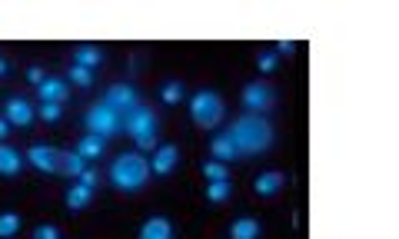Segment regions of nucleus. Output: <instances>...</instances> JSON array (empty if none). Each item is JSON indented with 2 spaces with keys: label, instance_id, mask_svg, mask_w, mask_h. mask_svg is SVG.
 Masks as SVG:
<instances>
[{
  "label": "nucleus",
  "instance_id": "f257e3e1",
  "mask_svg": "<svg viewBox=\"0 0 399 239\" xmlns=\"http://www.w3.org/2000/svg\"><path fill=\"white\" fill-rule=\"evenodd\" d=\"M236 146V153H263L273 146V126L269 120L253 117V113H243L240 120H233V126L227 130Z\"/></svg>",
  "mask_w": 399,
  "mask_h": 239
},
{
  "label": "nucleus",
  "instance_id": "f03ea898",
  "mask_svg": "<svg viewBox=\"0 0 399 239\" xmlns=\"http://www.w3.org/2000/svg\"><path fill=\"white\" fill-rule=\"evenodd\" d=\"M150 180V160L140 150L133 153H120L110 166V183H114L120 193H136Z\"/></svg>",
  "mask_w": 399,
  "mask_h": 239
},
{
  "label": "nucleus",
  "instance_id": "7ed1b4c3",
  "mask_svg": "<svg viewBox=\"0 0 399 239\" xmlns=\"http://www.w3.org/2000/svg\"><path fill=\"white\" fill-rule=\"evenodd\" d=\"M123 130L136 140L140 153H147V150H157V146H160V143H157V113H153L150 106H136L130 117L123 120Z\"/></svg>",
  "mask_w": 399,
  "mask_h": 239
},
{
  "label": "nucleus",
  "instance_id": "20e7f679",
  "mask_svg": "<svg viewBox=\"0 0 399 239\" xmlns=\"http://www.w3.org/2000/svg\"><path fill=\"white\" fill-rule=\"evenodd\" d=\"M190 117H193L197 126L213 130L216 123L227 117V110H223V97L213 93V90H200V93H193V100H190Z\"/></svg>",
  "mask_w": 399,
  "mask_h": 239
},
{
  "label": "nucleus",
  "instance_id": "39448f33",
  "mask_svg": "<svg viewBox=\"0 0 399 239\" xmlns=\"http://www.w3.org/2000/svg\"><path fill=\"white\" fill-rule=\"evenodd\" d=\"M83 123H87V130H90L94 137H103V140H110L116 130H123V120L116 117L110 106H103V103H94V106L83 113Z\"/></svg>",
  "mask_w": 399,
  "mask_h": 239
},
{
  "label": "nucleus",
  "instance_id": "423d86ee",
  "mask_svg": "<svg viewBox=\"0 0 399 239\" xmlns=\"http://www.w3.org/2000/svg\"><path fill=\"white\" fill-rule=\"evenodd\" d=\"M100 103H103V106H110L116 117L123 120V117H130L133 110L140 106V97H136V90H133L130 84H114V86H107V90H103Z\"/></svg>",
  "mask_w": 399,
  "mask_h": 239
},
{
  "label": "nucleus",
  "instance_id": "0eeeda50",
  "mask_svg": "<svg viewBox=\"0 0 399 239\" xmlns=\"http://www.w3.org/2000/svg\"><path fill=\"white\" fill-rule=\"evenodd\" d=\"M243 106L253 117H263L266 110L273 106V90L269 84H247L243 86Z\"/></svg>",
  "mask_w": 399,
  "mask_h": 239
},
{
  "label": "nucleus",
  "instance_id": "6e6552de",
  "mask_svg": "<svg viewBox=\"0 0 399 239\" xmlns=\"http://www.w3.org/2000/svg\"><path fill=\"white\" fill-rule=\"evenodd\" d=\"M27 163H30L33 170H40V173H60V150L37 143V146L27 150Z\"/></svg>",
  "mask_w": 399,
  "mask_h": 239
},
{
  "label": "nucleus",
  "instance_id": "1a4fd4ad",
  "mask_svg": "<svg viewBox=\"0 0 399 239\" xmlns=\"http://www.w3.org/2000/svg\"><path fill=\"white\" fill-rule=\"evenodd\" d=\"M177 163H180V146H177V143H163V146H157V150H153L150 173H157V176H170V173L177 170Z\"/></svg>",
  "mask_w": 399,
  "mask_h": 239
},
{
  "label": "nucleus",
  "instance_id": "9d476101",
  "mask_svg": "<svg viewBox=\"0 0 399 239\" xmlns=\"http://www.w3.org/2000/svg\"><path fill=\"white\" fill-rule=\"evenodd\" d=\"M33 117H37V110L24 97H10V100L3 103V120L14 123V126H30Z\"/></svg>",
  "mask_w": 399,
  "mask_h": 239
},
{
  "label": "nucleus",
  "instance_id": "9b49d317",
  "mask_svg": "<svg viewBox=\"0 0 399 239\" xmlns=\"http://www.w3.org/2000/svg\"><path fill=\"white\" fill-rule=\"evenodd\" d=\"M140 239H173V222L166 216H150L140 226Z\"/></svg>",
  "mask_w": 399,
  "mask_h": 239
},
{
  "label": "nucleus",
  "instance_id": "f8f14e48",
  "mask_svg": "<svg viewBox=\"0 0 399 239\" xmlns=\"http://www.w3.org/2000/svg\"><path fill=\"white\" fill-rule=\"evenodd\" d=\"M283 187H286V176H283L280 170L260 173V176H256V183H253V189H256L260 196H276Z\"/></svg>",
  "mask_w": 399,
  "mask_h": 239
},
{
  "label": "nucleus",
  "instance_id": "ddd939ff",
  "mask_svg": "<svg viewBox=\"0 0 399 239\" xmlns=\"http://www.w3.org/2000/svg\"><path fill=\"white\" fill-rule=\"evenodd\" d=\"M37 93H40L44 103H64L66 93H70V86H66L64 80H57V77H44V84L37 86Z\"/></svg>",
  "mask_w": 399,
  "mask_h": 239
},
{
  "label": "nucleus",
  "instance_id": "4468645a",
  "mask_svg": "<svg viewBox=\"0 0 399 239\" xmlns=\"http://www.w3.org/2000/svg\"><path fill=\"white\" fill-rule=\"evenodd\" d=\"M210 153H213V160H220V163H230V160H236V146H233L230 133H220V137L210 140Z\"/></svg>",
  "mask_w": 399,
  "mask_h": 239
},
{
  "label": "nucleus",
  "instance_id": "2eb2a0df",
  "mask_svg": "<svg viewBox=\"0 0 399 239\" xmlns=\"http://www.w3.org/2000/svg\"><path fill=\"white\" fill-rule=\"evenodd\" d=\"M230 239H260V220L240 216V220L230 226Z\"/></svg>",
  "mask_w": 399,
  "mask_h": 239
},
{
  "label": "nucleus",
  "instance_id": "dca6fc26",
  "mask_svg": "<svg viewBox=\"0 0 399 239\" xmlns=\"http://www.w3.org/2000/svg\"><path fill=\"white\" fill-rule=\"evenodd\" d=\"M24 166V160L17 150H10L7 143H0V176H17Z\"/></svg>",
  "mask_w": 399,
  "mask_h": 239
},
{
  "label": "nucleus",
  "instance_id": "f3484780",
  "mask_svg": "<svg viewBox=\"0 0 399 239\" xmlns=\"http://www.w3.org/2000/svg\"><path fill=\"white\" fill-rule=\"evenodd\" d=\"M90 200H94V189L83 187V183H77V187L66 189V209H73V213H77V209H87Z\"/></svg>",
  "mask_w": 399,
  "mask_h": 239
},
{
  "label": "nucleus",
  "instance_id": "a211bd4d",
  "mask_svg": "<svg viewBox=\"0 0 399 239\" xmlns=\"http://www.w3.org/2000/svg\"><path fill=\"white\" fill-rule=\"evenodd\" d=\"M103 146H107V140H103V137H94V133H90V137L80 140V146H77L73 153H80L83 160H97V156L103 153Z\"/></svg>",
  "mask_w": 399,
  "mask_h": 239
},
{
  "label": "nucleus",
  "instance_id": "6ab92c4d",
  "mask_svg": "<svg viewBox=\"0 0 399 239\" xmlns=\"http://www.w3.org/2000/svg\"><path fill=\"white\" fill-rule=\"evenodd\" d=\"M87 166H90V163H87L80 153H60V173H64V176H80Z\"/></svg>",
  "mask_w": 399,
  "mask_h": 239
},
{
  "label": "nucleus",
  "instance_id": "aec40b11",
  "mask_svg": "<svg viewBox=\"0 0 399 239\" xmlns=\"http://www.w3.org/2000/svg\"><path fill=\"white\" fill-rule=\"evenodd\" d=\"M230 193H233L230 180H216V183L206 187V200H210V203H227V200H230Z\"/></svg>",
  "mask_w": 399,
  "mask_h": 239
},
{
  "label": "nucleus",
  "instance_id": "412c9836",
  "mask_svg": "<svg viewBox=\"0 0 399 239\" xmlns=\"http://www.w3.org/2000/svg\"><path fill=\"white\" fill-rule=\"evenodd\" d=\"M73 57H77V67H87V70H94L100 60H103L97 47H77V53H73Z\"/></svg>",
  "mask_w": 399,
  "mask_h": 239
},
{
  "label": "nucleus",
  "instance_id": "4be33fe9",
  "mask_svg": "<svg viewBox=\"0 0 399 239\" xmlns=\"http://www.w3.org/2000/svg\"><path fill=\"white\" fill-rule=\"evenodd\" d=\"M203 176L216 183V180H230V173H227V163H220V160H210V163H203Z\"/></svg>",
  "mask_w": 399,
  "mask_h": 239
},
{
  "label": "nucleus",
  "instance_id": "5701e85b",
  "mask_svg": "<svg viewBox=\"0 0 399 239\" xmlns=\"http://www.w3.org/2000/svg\"><path fill=\"white\" fill-rule=\"evenodd\" d=\"M17 233H20V216H17V213H3V216H0V236L10 239V236H17Z\"/></svg>",
  "mask_w": 399,
  "mask_h": 239
},
{
  "label": "nucleus",
  "instance_id": "b1692460",
  "mask_svg": "<svg viewBox=\"0 0 399 239\" xmlns=\"http://www.w3.org/2000/svg\"><path fill=\"white\" fill-rule=\"evenodd\" d=\"M37 117L44 120V123H57V120L64 117V110H60V103H40Z\"/></svg>",
  "mask_w": 399,
  "mask_h": 239
},
{
  "label": "nucleus",
  "instance_id": "393cba45",
  "mask_svg": "<svg viewBox=\"0 0 399 239\" xmlns=\"http://www.w3.org/2000/svg\"><path fill=\"white\" fill-rule=\"evenodd\" d=\"M160 97H163V103H170V106H173V103H180V100H183V84L170 80V84L160 90Z\"/></svg>",
  "mask_w": 399,
  "mask_h": 239
},
{
  "label": "nucleus",
  "instance_id": "a878e982",
  "mask_svg": "<svg viewBox=\"0 0 399 239\" xmlns=\"http://www.w3.org/2000/svg\"><path fill=\"white\" fill-rule=\"evenodd\" d=\"M70 84H77V86H90V84H94V70L77 67V64H73V70H70Z\"/></svg>",
  "mask_w": 399,
  "mask_h": 239
},
{
  "label": "nucleus",
  "instance_id": "bb28decb",
  "mask_svg": "<svg viewBox=\"0 0 399 239\" xmlns=\"http://www.w3.org/2000/svg\"><path fill=\"white\" fill-rule=\"evenodd\" d=\"M276 64H280V60H276V53H260V57H256V67H260V73H273V70H276Z\"/></svg>",
  "mask_w": 399,
  "mask_h": 239
},
{
  "label": "nucleus",
  "instance_id": "cd10ccee",
  "mask_svg": "<svg viewBox=\"0 0 399 239\" xmlns=\"http://www.w3.org/2000/svg\"><path fill=\"white\" fill-rule=\"evenodd\" d=\"M30 239H60V229H57V226H50V222H44V226H37V229H33Z\"/></svg>",
  "mask_w": 399,
  "mask_h": 239
},
{
  "label": "nucleus",
  "instance_id": "c85d7f7f",
  "mask_svg": "<svg viewBox=\"0 0 399 239\" xmlns=\"http://www.w3.org/2000/svg\"><path fill=\"white\" fill-rule=\"evenodd\" d=\"M77 180H80L83 187H90V189H97V183H100V173L94 170V166H87V170L80 173V176H77Z\"/></svg>",
  "mask_w": 399,
  "mask_h": 239
},
{
  "label": "nucleus",
  "instance_id": "c756f323",
  "mask_svg": "<svg viewBox=\"0 0 399 239\" xmlns=\"http://www.w3.org/2000/svg\"><path fill=\"white\" fill-rule=\"evenodd\" d=\"M27 80L40 86V84H44V70H40V67H30V70H27Z\"/></svg>",
  "mask_w": 399,
  "mask_h": 239
},
{
  "label": "nucleus",
  "instance_id": "7c9ffc66",
  "mask_svg": "<svg viewBox=\"0 0 399 239\" xmlns=\"http://www.w3.org/2000/svg\"><path fill=\"white\" fill-rule=\"evenodd\" d=\"M276 50H280V53H293V50H296V44H293V40H280V44H276Z\"/></svg>",
  "mask_w": 399,
  "mask_h": 239
},
{
  "label": "nucleus",
  "instance_id": "2f4dec72",
  "mask_svg": "<svg viewBox=\"0 0 399 239\" xmlns=\"http://www.w3.org/2000/svg\"><path fill=\"white\" fill-rule=\"evenodd\" d=\"M7 130H10V123H7V120L0 117V143H3V137H7Z\"/></svg>",
  "mask_w": 399,
  "mask_h": 239
},
{
  "label": "nucleus",
  "instance_id": "473e14b6",
  "mask_svg": "<svg viewBox=\"0 0 399 239\" xmlns=\"http://www.w3.org/2000/svg\"><path fill=\"white\" fill-rule=\"evenodd\" d=\"M3 73H7V60L0 57V77H3Z\"/></svg>",
  "mask_w": 399,
  "mask_h": 239
}]
</instances>
